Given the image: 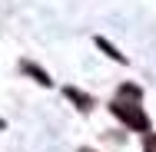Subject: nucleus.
Instances as JSON below:
<instances>
[{
    "instance_id": "1",
    "label": "nucleus",
    "mask_w": 156,
    "mask_h": 152,
    "mask_svg": "<svg viewBox=\"0 0 156 152\" xmlns=\"http://www.w3.org/2000/svg\"><path fill=\"white\" fill-rule=\"evenodd\" d=\"M110 109H113V116H116V119H123L126 126H129V129H136V132H150V119H146L143 106L116 99V103H110Z\"/></svg>"
},
{
    "instance_id": "2",
    "label": "nucleus",
    "mask_w": 156,
    "mask_h": 152,
    "mask_svg": "<svg viewBox=\"0 0 156 152\" xmlns=\"http://www.w3.org/2000/svg\"><path fill=\"white\" fill-rule=\"evenodd\" d=\"M96 46H100V50H103V53H106L110 60H116V63H126V56L120 53V50H116V46H113V43H110V40H106V36H96Z\"/></svg>"
},
{
    "instance_id": "3",
    "label": "nucleus",
    "mask_w": 156,
    "mask_h": 152,
    "mask_svg": "<svg viewBox=\"0 0 156 152\" xmlns=\"http://www.w3.org/2000/svg\"><path fill=\"white\" fill-rule=\"evenodd\" d=\"M66 99H73V103H80V109H83V113H90V106H93V99H90V96H87V93H80V90H73V86H66Z\"/></svg>"
},
{
    "instance_id": "4",
    "label": "nucleus",
    "mask_w": 156,
    "mask_h": 152,
    "mask_svg": "<svg viewBox=\"0 0 156 152\" xmlns=\"http://www.w3.org/2000/svg\"><path fill=\"white\" fill-rule=\"evenodd\" d=\"M23 73H30V76L40 83V86H50V83H53V79H50V73H43L37 63H23Z\"/></svg>"
},
{
    "instance_id": "5",
    "label": "nucleus",
    "mask_w": 156,
    "mask_h": 152,
    "mask_svg": "<svg viewBox=\"0 0 156 152\" xmlns=\"http://www.w3.org/2000/svg\"><path fill=\"white\" fill-rule=\"evenodd\" d=\"M80 152H93V149H80Z\"/></svg>"
}]
</instances>
